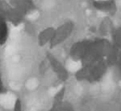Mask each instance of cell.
Here are the masks:
<instances>
[{
    "instance_id": "1",
    "label": "cell",
    "mask_w": 121,
    "mask_h": 111,
    "mask_svg": "<svg viewBox=\"0 0 121 111\" xmlns=\"http://www.w3.org/2000/svg\"><path fill=\"white\" fill-rule=\"evenodd\" d=\"M73 24L71 22H66L60 25L54 31L53 36L50 42L52 46H55L65 40L71 33Z\"/></svg>"
},
{
    "instance_id": "2",
    "label": "cell",
    "mask_w": 121,
    "mask_h": 111,
    "mask_svg": "<svg viewBox=\"0 0 121 111\" xmlns=\"http://www.w3.org/2000/svg\"><path fill=\"white\" fill-rule=\"evenodd\" d=\"M9 3L13 7L26 15L35 8L33 0H9Z\"/></svg>"
},
{
    "instance_id": "3",
    "label": "cell",
    "mask_w": 121,
    "mask_h": 111,
    "mask_svg": "<svg viewBox=\"0 0 121 111\" xmlns=\"http://www.w3.org/2000/svg\"><path fill=\"white\" fill-rule=\"evenodd\" d=\"M93 4L97 9L107 13H112L116 9V4L113 0H93Z\"/></svg>"
},
{
    "instance_id": "4",
    "label": "cell",
    "mask_w": 121,
    "mask_h": 111,
    "mask_svg": "<svg viewBox=\"0 0 121 111\" xmlns=\"http://www.w3.org/2000/svg\"><path fill=\"white\" fill-rule=\"evenodd\" d=\"M55 29L52 27H48L40 32L38 35L39 44L43 46L48 42H50L54 33Z\"/></svg>"
},
{
    "instance_id": "5",
    "label": "cell",
    "mask_w": 121,
    "mask_h": 111,
    "mask_svg": "<svg viewBox=\"0 0 121 111\" xmlns=\"http://www.w3.org/2000/svg\"><path fill=\"white\" fill-rule=\"evenodd\" d=\"M9 35V27L5 19H0V45L4 44L7 41Z\"/></svg>"
},
{
    "instance_id": "6",
    "label": "cell",
    "mask_w": 121,
    "mask_h": 111,
    "mask_svg": "<svg viewBox=\"0 0 121 111\" xmlns=\"http://www.w3.org/2000/svg\"><path fill=\"white\" fill-rule=\"evenodd\" d=\"M81 63L78 60H69L67 64L68 69L71 71H78L81 68Z\"/></svg>"
},
{
    "instance_id": "7",
    "label": "cell",
    "mask_w": 121,
    "mask_h": 111,
    "mask_svg": "<svg viewBox=\"0 0 121 111\" xmlns=\"http://www.w3.org/2000/svg\"><path fill=\"white\" fill-rule=\"evenodd\" d=\"M21 103L19 100H17L15 103V110L16 111H18V110H20L21 109Z\"/></svg>"
},
{
    "instance_id": "8",
    "label": "cell",
    "mask_w": 121,
    "mask_h": 111,
    "mask_svg": "<svg viewBox=\"0 0 121 111\" xmlns=\"http://www.w3.org/2000/svg\"><path fill=\"white\" fill-rule=\"evenodd\" d=\"M2 89V83L1 78L0 76V92L1 91Z\"/></svg>"
},
{
    "instance_id": "9",
    "label": "cell",
    "mask_w": 121,
    "mask_h": 111,
    "mask_svg": "<svg viewBox=\"0 0 121 111\" xmlns=\"http://www.w3.org/2000/svg\"></svg>"
}]
</instances>
